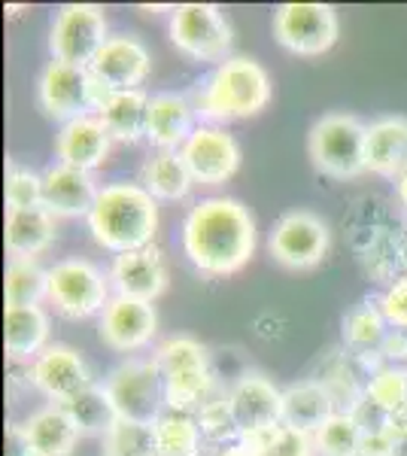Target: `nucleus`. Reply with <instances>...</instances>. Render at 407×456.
<instances>
[{"label":"nucleus","instance_id":"nucleus-11","mask_svg":"<svg viewBox=\"0 0 407 456\" xmlns=\"http://www.w3.org/2000/svg\"><path fill=\"white\" fill-rule=\"evenodd\" d=\"M37 98H40L43 113L61 125L94 113L92 73H88V68H77V64H64L52 58L40 70V79H37Z\"/></svg>","mask_w":407,"mask_h":456},{"label":"nucleus","instance_id":"nucleus-23","mask_svg":"<svg viewBox=\"0 0 407 456\" xmlns=\"http://www.w3.org/2000/svg\"><path fill=\"white\" fill-rule=\"evenodd\" d=\"M49 314L40 305L6 307L4 311V347L12 362H34L49 347Z\"/></svg>","mask_w":407,"mask_h":456},{"label":"nucleus","instance_id":"nucleus-8","mask_svg":"<svg viewBox=\"0 0 407 456\" xmlns=\"http://www.w3.org/2000/svg\"><path fill=\"white\" fill-rule=\"evenodd\" d=\"M107 40V16L94 4L61 6L49 28L52 58L64 64H77V68H88Z\"/></svg>","mask_w":407,"mask_h":456},{"label":"nucleus","instance_id":"nucleus-46","mask_svg":"<svg viewBox=\"0 0 407 456\" xmlns=\"http://www.w3.org/2000/svg\"><path fill=\"white\" fill-rule=\"evenodd\" d=\"M404 414H407V411H404Z\"/></svg>","mask_w":407,"mask_h":456},{"label":"nucleus","instance_id":"nucleus-9","mask_svg":"<svg viewBox=\"0 0 407 456\" xmlns=\"http://www.w3.org/2000/svg\"><path fill=\"white\" fill-rule=\"evenodd\" d=\"M338 12L329 4H283L273 10V37L295 55H322L338 40Z\"/></svg>","mask_w":407,"mask_h":456},{"label":"nucleus","instance_id":"nucleus-25","mask_svg":"<svg viewBox=\"0 0 407 456\" xmlns=\"http://www.w3.org/2000/svg\"><path fill=\"white\" fill-rule=\"evenodd\" d=\"M338 414V399L322 380H298L283 389V423L313 436L320 426Z\"/></svg>","mask_w":407,"mask_h":456},{"label":"nucleus","instance_id":"nucleus-43","mask_svg":"<svg viewBox=\"0 0 407 456\" xmlns=\"http://www.w3.org/2000/svg\"><path fill=\"white\" fill-rule=\"evenodd\" d=\"M392 436H395V453L392 456H407V414L392 420Z\"/></svg>","mask_w":407,"mask_h":456},{"label":"nucleus","instance_id":"nucleus-5","mask_svg":"<svg viewBox=\"0 0 407 456\" xmlns=\"http://www.w3.org/2000/svg\"><path fill=\"white\" fill-rule=\"evenodd\" d=\"M110 274L88 259H61L49 268L46 298L68 320H88L110 305Z\"/></svg>","mask_w":407,"mask_h":456},{"label":"nucleus","instance_id":"nucleus-28","mask_svg":"<svg viewBox=\"0 0 407 456\" xmlns=\"http://www.w3.org/2000/svg\"><path fill=\"white\" fill-rule=\"evenodd\" d=\"M389 332L392 326L380 314L377 301H362L344 316V341L356 356H380Z\"/></svg>","mask_w":407,"mask_h":456},{"label":"nucleus","instance_id":"nucleus-40","mask_svg":"<svg viewBox=\"0 0 407 456\" xmlns=\"http://www.w3.org/2000/svg\"><path fill=\"white\" fill-rule=\"evenodd\" d=\"M350 414L356 417V423L362 426V432H380V429H389L392 420L395 417L387 414V411L380 408V404H374L368 395H362V399L353 404Z\"/></svg>","mask_w":407,"mask_h":456},{"label":"nucleus","instance_id":"nucleus-6","mask_svg":"<svg viewBox=\"0 0 407 456\" xmlns=\"http://www.w3.org/2000/svg\"><path fill=\"white\" fill-rule=\"evenodd\" d=\"M119 420L155 423L167 411L165 404V378H161L155 359H128L116 365L103 380Z\"/></svg>","mask_w":407,"mask_h":456},{"label":"nucleus","instance_id":"nucleus-41","mask_svg":"<svg viewBox=\"0 0 407 456\" xmlns=\"http://www.w3.org/2000/svg\"><path fill=\"white\" fill-rule=\"evenodd\" d=\"M395 453V436H392V426L380 432H362L359 456H392Z\"/></svg>","mask_w":407,"mask_h":456},{"label":"nucleus","instance_id":"nucleus-3","mask_svg":"<svg viewBox=\"0 0 407 456\" xmlns=\"http://www.w3.org/2000/svg\"><path fill=\"white\" fill-rule=\"evenodd\" d=\"M195 113L210 122H232L262 113L271 104V77L256 58L232 55L195 88Z\"/></svg>","mask_w":407,"mask_h":456},{"label":"nucleus","instance_id":"nucleus-21","mask_svg":"<svg viewBox=\"0 0 407 456\" xmlns=\"http://www.w3.org/2000/svg\"><path fill=\"white\" fill-rule=\"evenodd\" d=\"M195 104L186 94L159 92L150 101V122H146V141L159 150H183L191 137L195 125Z\"/></svg>","mask_w":407,"mask_h":456},{"label":"nucleus","instance_id":"nucleus-32","mask_svg":"<svg viewBox=\"0 0 407 456\" xmlns=\"http://www.w3.org/2000/svg\"><path fill=\"white\" fill-rule=\"evenodd\" d=\"M155 365H159L161 378H170V374L180 371H191V369H207L210 365V353L198 338L191 335H170L155 347L152 353Z\"/></svg>","mask_w":407,"mask_h":456},{"label":"nucleus","instance_id":"nucleus-7","mask_svg":"<svg viewBox=\"0 0 407 456\" xmlns=\"http://www.w3.org/2000/svg\"><path fill=\"white\" fill-rule=\"evenodd\" d=\"M170 43L195 61H228L232 25L213 4H180L170 10Z\"/></svg>","mask_w":407,"mask_h":456},{"label":"nucleus","instance_id":"nucleus-19","mask_svg":"<svg viewBox=\"0 0 407 456\" xmlns=\"http://www.w3.org/2000/svg\"><path fill=\"white\" fill-rule=\"evenodd\" d=\"M110 143H113V137H110L107 125L101 122V116L88 113L61 125V131L55 134V156L61 165L92 174L110 156Z\"/></svg>","mask_w":407,"mask_h":456},{"label":"nucleus","instance_id":"nucleus-31","mask_svg":"<svg viewBox=\"0 0 407 456\" xmlns=\"http://www.w3.org/2000/svg\"><path fill=\"white\" fill-rule=\"evenodd\" d=\"M49 292V268L37 259H10L4 277V298L6 307H28L40 305Z\"/></svg>","mask_w":407,"mask_h":456},{"label":"nucleus","instance_id":"nucleus-33","mask_svg":"<svg viewBox=\"0 0 407 456\" xmlns=\"http://www.w3.org/2000/svg\"><path fill=\"white\" fill-rule=\"evenodd\" d=\"M101 456H159L155 423L116 420L113 429L101 438Z\"/></svg>","mask_w":407,"mask_h":456},{"label":"nucleus","instance_id":"nucleus-12","mask_svg":"<svg viewBox=\"0 0 407 456\" xmlns=\"http://www.w3.org/2000/svg\"><path fill=\"white\" fill-rule=\"evenodd\" d=\"M180 152L189 165L191 180L201 186L228 183L240 167V146L219 125H198Z\"/></svg>","mask_w":407,"mask_h":456},{"label":"nucleus","instance_id":"nucleus-10","mask_svg":"<svg viewBox=\"0 0 407 456\" xmlns=\"http://www.w3.org/2000/svg\"><path fill=\"white\" fill-rule=\"evenodd\" d=\"M331 244V232L322 223V216L310 210H289L273 223L271 232V256L283 268L305 271L325 259Z\"/></svg>","mask_w":407,"mask_h":456},{"label":"nucleus","instance_id":"nucleus-26","mask_svg":"<svg viewBox=\"0 0 407 456\" xmlns=\"http://www.w3.org/2000/svg\"><path fill=\"white\" fill-rule=\"evenodd\" d=\"M140 186L155 201H183L191 192L195 180H191L189 165L180 150H155L140 167Z\"/></svg>","mask_w":407,"mask_h":456},{"label":"nucleus","instance_id":"nucleus-18","mask_svg":"<svg viewBox=\"0 0 407 456\" xmlns=\"http://www.w3.org/2000/svg\"><path fill=\"white\" fill-rule=\"evenodd\" d=\"M98 183L88 171L70 165H49L43 171V208L52 216H88L98 201Z\"/></svg>","mask_w":407,"mask_h":456},{"label":"nucleus","instance_id":"nucleus-44","mask_svg":"<svg viewBox=\"0 0 407 456\" xmlns=\"http://www.w3.org/2000/svg\"><path fill=\"white\" fill-rule=\"evenodd\" d=\"M216 456H256V453L249 451V447L243 444V441H232V444L222 447V451H219Z\"/></svg>","mask_w":407,"mask_h":456},{"label":"nucleus","instance_id":"nucleus-1","mask_svg":"<svg viewBox=\"0 0 407 456\" xmlns=\"http://www.w3.org/2000/svg\"><path fill=\"white\" fill-rule=\"evenodd\" d=\"M183 253L207 277H228L253 259L256 223L234 198H204L183 219Z\"/></svg>","mask_w":407,"mask_h":456},{"label":"nucleus","instance_id":"nucleus-27","mask_svg":"<svg viewBox=\"0 0 407 456\" xmlns=\"http://www.w3.org/2000/svg\"><path fill=\"white\" fill-rule=\"evenodd\" d=\"M150 94L143 88L134 92H116L107 98V104L98 110L101 122L107 125L110 137L122 143H134L146 137V122H150Z\"/></svg>","mask_w":407,"mask_h":456},{"label":"nucleus","instance_id":"nucleus-24","mask_svg":"<svg viewBox=\"0 0 407 456\" xmlns=\"http://www.w3.org/2000/svg\"><path fill=\"white\" fill-rule=\"evenodd\" d=\"M55 234V216L46 208L6 210L4 244L10 259H37V256L52 247Z\"/></svg>","mask_w":407,"mask_h":456},{"label":"nucleus","instance_id":"nucleus-17","mask_svg":"<svg viewBox=\"0 0 407 456\" xmlns=\"http://www.w3.org/2000/svg\"><path fill=\"white\" fill-rule=\"evenodd\" d=\"M107 274H110L113 292L125 298L155 301L167 286V265L155 247L116 256Z\"/></svg>","mask_w":407,"mask_h":456},{"label":"nucleus","instance_id":"nucleus-15","mask_svg":"<svg viewBox=\"0 0 407 456\" xmlns=\"http://www.w3.org/2000/svg\"><path fill=\"white\" fill-rule=\"evenodd\" d=\"M225 395L240 436H253L283 423V389L273 387V380L265 374L247 371Z\"/></svg>","mask_w":407,"mask_h":456},{"label":"nucleus","instance_id":"nucleus-14","mask_svg":"<svg viewBox=\"0 0 407 456\" xmlns=\"http://www.w3.org/2000/svg\"><path fill=\"white\" fill-rule=\"evenodd\" d=\"M152 70V55L146 49V43L134 34H116L101 46V53L94 55V61L88 64L98 83H103L110 92H134L143 86V79Z\"/></svg>","mask_w":407,"mask_h":456},{"label":"nucleus","instance_id":"nucleus-34","mask_svg":"<svg viewBox=\"0 0 407 456\" xmlns=\"http://www.w3.org/2000/svg\"><path fill=\"white\" fill-rule=\"evenodd\" d=\"M316 456H359L362 426L350 411H338L313 432Z\"/></svg>","mask_w":407,"mask_h":456},{"label":"nucleus","instance_id":"nucleus-37","mask_svg":"<svg viewBox=\"0 0 407 456\" xmlns=\"http://www.w3.org/2000/svg\"><path fill=\"white\" fill-rule=\"evenodd\" d=\"M6 210H25V208H43V174L31 167L12 165L6 171Z\"/></svg>","mask_w":407,"mask_h":456},{"label":"nucleus","instance_id":"nucleus-30","mask_svg":"<svg viewBox=\"0 0 407 456\" xmlns=\"http://www.w3.org/2000/svg\"><path fill=\"white\" fill-rule=\"evenodd\" d=\"M159 456H201V426L189 411H165L155 420Z\"/></svg>","mask_w":407,"mask_h":456},{"label":"nucleus","instance_id":"nucleus-39","mask_svg":"<svg viewBox=\"0 0 407 456\" xmlns=\"http://www.w3.org/2000/svg\"><path fill=\"white\" fill-rule=\"evenodd\" d=\"M377 307H380V314L387 316V322L392 329L407 332V274L392 281L387 289H383V296L377 298Z\"/></svg>","mask_w":407,"mask_h":456},{"label":"nucleus","instance_id":"nucleus-4","mask_svg":"<svg viewBox=\"0 0 407 456\" xmlns=\"http://www.w3.org/2000/svg\"><path fill=\"white\" fill-rule=\"evenodd\" d=\"M365 141L368 125L350 113H325L313 122L307 137V156L313 167L335 180L365 174Z\"/></svg>","mask_w":407,"mask_h":456},{"label":"nucleus","instance_id":"nucleus-36","mask_svg":"<svg viewBox=\"0 0 407 456\" xmlns=\"http://www.w3.org/2000/svg\"><path fill=\"white\" fill-rule=\"evenodd\" d=\"M195 417H198V426H201L204 441L232 444V441L240 438L234 414H232V408H228V395H213L210 402H204L201 408L195 411Z\"/></svg>","mask_w":407,"mask_h":456},{"label":"nucleus","instance_id":"nucleus-42","mask_svg":"<svg viewBox=\"0 0 407 456\" xmlns=\"http://www.w3.org/2000/svg\"><path fill=\"white\" fill-rule=\"evenodd\" d=\"M380 356L389 359V365L407 362V332H402V329H392L387 344H383V350H380Z\"/></svg>","mask_w":407,"mask_h":456},{"label":"nucleus","instance_id":"nucleus-38","mask_svg":"<svg viewBox=\"0 0 407 456\" xmlns=\"http://www.w3.org/2000/svg\"><path fill=\"white\" fill-rule=\"evenodd\" d=\"M258 456H316V444L310 432L280 423L277 429L271 432V438L265 441Z\"/></svg>","mask_w":407,"mask_h":456},{"label":"nucleus","instance_id":"nucleus-45","mask_svg":"<svg viewBox=\"0 0 407 456\" xmlns=\"http://www.w3.org/2000/svg\"><path fill=\"white\" fill-rule=\"evenodd\" d=\"M395 189H398V198H402V204L407 208V174L402 176V180L395 183Z\"/></svg>","mask_w":407,"mask_h":456},{"label":"nucleus","instance_id":"nucleus-35","mask_svg":"<svg viewBox=\"0 0 407 456\" xmlns=\"http://www.w3.org/2000/svg\"><path fill=\"white\" fill-rule=\"evenodd\" d=\"M365 395L374 404H380L387 414L402 417L407 411V369H402V365H380L368 378Z\"/></svg>","mask_w":407,"mask_h":456},{"label":"nucleus","instance_id":"nucleus-22","mask_svg":"<svg viewBox=\"0 0 407 456\" xmlns=\"http://www.w3.org/2000/svg\"><path fill=\"white\" fill-rule=\"evenodd\" d=\"M365 167L395 183L407 174V116H383L368 125Z\"/></svg>","mask_w":407,"mask_h":456},{"label":"nucleus","instance_id":"nucleus-13","mask_svg":"<svg viewBox=\"0 0 407 456\" xmlns=\"http://www.w3.org/2000/svg\"><path fill=\"white\" fill-rule=\"evenodd\" d=\"M159 332V314L152 301L113 296L98 316V335L110 350L134 353L152 344Z\"/></svg>","mask_w":407,"mask_h":456},{"label":"nucleus","instance_id":"nucleus-20","mask_svg":"<svg viewBox=\"0 0 407 456\" xmlns=\"http://www.w3.org/2000/svg\"><path fill=\"white\" fill-rule=\"evenodd\" d=\"M19 436L25 456H70L77 451L79 429L61 404H46L19 426Z\"/></svg>","mask_w":407,"mask_h":456},{"label":"nucleus","instance_id":"nucleus-2","mask_svg":"<svg viewBox=\"0 0 407 456\" xmlns=\"http://www.w3.org/2000/svg\"><path fill=\"white\" fill-rule=\"evenodd\" d=\"M85 219L98 247L116 256L134 253L152 247L159 232V201L140 183H110L98 192Z\"/></svg>","mask_w":407,"mask_h":456},{"label":"nucleus","instance_id":"nucleus-29","mask_svg":"<svg viewBox=\"0 0 407 456\" xmlns=\"http://www.w3.org/2000/svg\"><path fill=\"white\" fill-rule=\"evenodd\" d=\"M61 408L68 411V417L79 429V436L103 438L116 426V420H119V411H116V404L110 399L107 389H103V384H92L79 395H73L70 402H64Z\"/></svg>","mask_w":407,"mask_h":456},{"label":"nucleus","instance_id":"nucleus-16","mask_svg":"<svg viewBox=\"0 0 407 456\" xmlns=\"http://www.w3.org/2000/svg\"><path fill=\"white\" fill-rule=\"evenodd\" d=\"M31 384L52 404H64L94 384L83 353L68 344H49L31 362Z\"/></svg>","mask_w":407,"mask_h":456}]
</instances>
